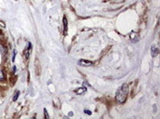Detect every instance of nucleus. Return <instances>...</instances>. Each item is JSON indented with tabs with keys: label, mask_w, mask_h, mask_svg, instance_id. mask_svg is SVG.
Segmentation results:
<instances>
[{
	"label": "nucleus",
	"mask_w": 160,
	"mask_h": 119,
	"mask_svg": "<svg viewBox=\"0 0 160 119\" xmlns=\"http://www.w3.org/2000/svg\"><path fill=\"white\" fill-rule=\"evenodd\" d=\"M127 93H128V86L127 84H123L117 89V92L115 95V99H116L117 102L124 103L126 100Z\"/></svg>",
	"instance_id": "f257e3e1"
},
{
	"label": "nucleus",
	"mask_w": 160,
	"mask_h": 119,
	"mask_svg": "<svg viewBox=\"0 0 160 119\" xmlns=\"http://www.w3.org/2000/svg\"><path fill=\"white\" fill-rule=\"evenodd\" d=\"M31 49H32L31 43H30V42H28L27 46H26L25 48H24V56H25L26 59L29 58V56H30V54H31Z\"/></svg>",
	"instance_id": "f03ea898"
},
{
	"label": "nucleus",
	"mask_w": 160,
	"mask_h": 119,
	"mask_svg": "<svg viewBox=\"0 0 160 119\" xmlns=\"http://www.w3.org/2000/svg\"><path fill=\"white\" fill-rule=\"evenodd\" d=\"M79 64H80L81 66H83V67H88V66L93 65V62L82 59V60H80V61H79Z\"/></svg>",
	"instance_id": "7ed1b4c3"
},
{
	"label": "nucleus",
	"mask_w": 160,
	"mask_h": 119,
	"mask_svg": "<svg viewBox=\"0 0 160 119\" xmlns=\"http://www.w3.org/2000/svg\"><path fill=\"white\" fill-rule=\"evenodd\" d=\"M35 64H36V74H37V76H40V75L41 73V70H40V63L39 60H37V59L36 60Z\"/></svg>",
	"instance_id": "20e7f679"
},
{
	"label": "nucleus",
	"mask_w": 160,
	"mask_h": 119,
	"mask_svg": "<svg viewBox=\"0 0 160 119\" xmlns=\"http://www.w3.org/2000/svg\"><path fill=\"white\" fill-rule=\"evenodd\" d=\"M63 24H64L65 34H67V32H68V20H67V17L66 16H64V18H63Z\"/></svg>",
	"instance_id": "39448f33"
},
{
	"label": "nucleus",
	"mask_w": 160,
	"mask_h": 119,
	"mask_svg": "<svg viewBox=\"0 0 160 119\" xmlns=\"http://www.w3.org/2000/svg\"><path fill=\"white\" fill-rule=\"evenodd\" d=\"M84 92H86V87H80L78 90H76V93L81 95V94H83Z\"/></svg>",
	"instance_id": "423d86ee"
},
{
	"label": "nucleus",
	"mask_w": 160,
	"mask_h": 119,
	"mask_svg": "<svg viewBox=\"0 0 160 119\" xmlns=\"http://www.w3.org/2000/svg\"><path fill=\"white\" fill-rule=\"evenodd\" d=\"M158 55V49L156 47H152V57L155 58Z\"/></svg>",
	"instance_id": "0eeeda50"
},
{
	"label": "nucleus",
	"mask_w": 160,
	"mask_h": 119,
	"mask_svg": "<svg viewBox=\"0 0 160 119\" xmlns=\"http://www.w3.org/2000/svg\"><path fill=\"white\" fill-rule=\"evenodd\" d=\"M5 80V75H4V72L1 68H0V81H4Z\"/></svg>",
	"instance_id": "6e6552de"
},
{
	"label": "nucleus",
	"mask_w": 160,
	"mask_h": 119,
	"mask_svg": "<svg viewBox=\"0 0 160 119\" xmlns=\"http://www.w3.org/2000/svg\"><path fill=\"white\" fill-rule=\"evenodd\" d=\"M19 94H20V92H19V91H16V92H15V95H14V97H13V102L17 101V99H18V97H19Z\"/></svg>",
	"instance_id": "1a4fd4ad"
},
{
	"label": "nucleus",
	"mask_w": 160,
	"mask_h": 119,
	"mask_svg": "<svg viewBox=\"0 0 160 119\" xmlns=\"http://www.w3.org/2000/svg\"><path fill=\"white\" fill-rule=\"evenodd\" d=\"M0 26H1V27H3V28H5V27H6V24H5V23H4V22H2V21H0Z\"/></svg>",
	"instance_id": "9d476101"
},
{
	"label": "nucleus",
	"mask_w": 160,
	"mask_h": 119,
	"mask_svg": "<svg viewBox=\"0 0 160 119\" xmlns=\"http://www.w3.org/2000/svg\"><path fill=\"white\" fill-rule=\"evenodd\" d=\"M44 114H45V118H49V115H48V114H47L46 109H44Z\"/></svg>",
	"instance_id": "9b49d317"
},
{
	"label": "nucleus",
	"mask_w": 160,
	"mask_h": 119,
	"mask_svg": "<svg viewBox=\"0 0 160 119\" xmlns=\"http://www.w3.org/2000/svg\"><path fill=\"white\" fill-rule=\"evenodd\" d=\"M84 113H86V114H89V115H91V114H92V113H91L89 110H84Z\"/></svg>",
	"instance_id": "f8f14e48"
},
{
	"label": "nucleus",
	"mask_w": 160,
	"mask_h": 119,
	"mask_svg": "<svg viewBox=\"0 0 160 119\" xmlns=\"http://www.w3.org/2000/svg\"><path fill=\"white\" fill-rule=\"evenodd\" d=\"M15 55H16V50H13V56H12V61H14V59H15Z\"/></svg>",
	"instance_id": "ddd939ff"
}]
</instances>
